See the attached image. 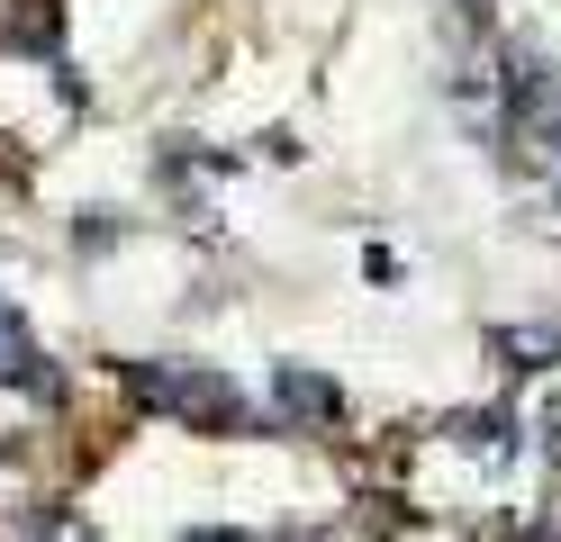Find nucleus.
I'll list each match as a JSON object with an SVG mask.
<instances>
[{
    "label": "nucleus",
    "mask_w": 561,
    "mask_h": 542,
    "mask_svg": "<svg viewBox=\"0 0 561 542\" xmlns=\"http://www.w3.org/2000/svg\"><path fill=\"white\" fill-rule=\"evenodd\" d=\"M136 389H146L154 397V407H172V416H236V389L218 380V371H154V361H136V371H127Z\"/></svg>",
    "instance_id": "nucleus-1"
},
{
    "label": "nucleus",
    "mask_w": 561,
    "mask_h": 542,
    "mask_svg": "<svg viewBox=\"0 0 561 542\" xmlns=\"http://www.w3.org/2000/svg\"><path fill=\"white\" fill-rule=\"evenodd\" d=\"M182 542H254V533H236V524H199V533H182Z\"/></svg>",
    "instance_id": "nucleus-2"
},
{
    "label": "nucleus",
    "mask_w": 561,
    "mask_h": 542,
    "mask_svg": "<svg viewBox=\"0 0 561 542\" xmlns=\"http://www.w3.org/2000/svg\"><path fill=\"white\" fill-rule=\"evenodd\" d=\"M64 542H82V533H64Z\"/></svg>",
    "instance_id": "nucleus-3"
}]
</instances>
